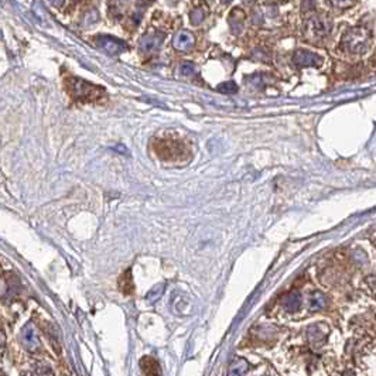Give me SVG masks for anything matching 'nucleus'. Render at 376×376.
I'll list each match as a JSON object with an SVG mask.
<instances>
[{"label": "nucleus", "mask_w": 376, "mask_h": 376, "mask_svg": "<svg viewBox=\"0 0 376 376\" xmlns=\"http://www.w3.org/2000/svg\"><path fill=\"white\" fill-rule=\"evenodd\" d=\"M371 41V32L364 26H355L344 33L341 38V50L348 55H361L369 48Z\"/></svg>", "instance_id": "1"}, {"label": "nucleus", "mask_w": 376, "mask_h": 376, "mask_svg": "<svg viewBox=\"0 0 376 376\" xmlns=\"http://www.w3.org/2000/svg\"><path fill=\"white\" fill-rule=\"evenodd\" d=\"M333 30V21L327 16H314L304 24V37L311 44H321Z\"/></svg>", "instance_id": "2"}, {"label": "nucleus", "mask_w": 376, "mask_h": 376, "mask_svg": "<svg viewBox=\"0 0 376 376\" xmlns=\"http://www.w3.org/2000/svg\"><path fill=\"white\" fill-rule=\"evenodd\" d=\"M70 91L76 99L84 101H95L99 99L101 95L104 94V89L92 84H88L84 79L79 78H71L70 79Z\"/></svg>", "instance_id": "3"}, {"label": "nucleus", "mask_w": 376, "mask_h": 376, "mask_svg": "<svg viewBox=\"0 0 376 376\" xmlns=\"http://www.w3.org/2000/svg\"><path fill=\"white\" fill-rule=\"evenodd\" d=\"M163 40H164V36L161 33H149L146 36H143L140 42H139L140 52L142 54H153V52H156L160 48Z\"/></svg>", "instance_id": "4"}, {"label": "nucleus", "mask_w": 376, "mask_h": 376, "mask_svg": "<svg viewBox=\"0 0 376 376\" xmlns=\"http://www.w3.org/2000/svg\"><path fill=\"white\" fill-rule=\"evenodd\" d=\"M293 63H294V65L300 67V68L320 67L321 58L317 54L308 51V50H297V51L294 52V55H293Z\"/></svg>", "instance_id": "5"}, {"label": "nucleus", "mask_w": 376, "mask_h": 376, "mask_svg": "<svg viewBox=\"0 0 376 376\" xmlns=\"http://www.w3.org/2000/svg\"><path fill=\"white\" fill-rule=\"evenodd\" d=\"M95 41L98 44V47H101L104 51L111 54V55H117L125 50V44L111 36H99V37H96Z\"/></svg>", "instance_id": "6"}, {"label": "nucleus", "mask_w": 376, "mask_h": 376, "mask_svg": "<svg viewBox=\"0 0 376 376\" xmlns=\"http://www.w3.org/2000/svg\"><path fill=\"white\" fill-rule=\"evenodd\" d=\"M21 342L24 345V348H27L29 351L32 352H36L41 348V342H40V338L37 335V331L34 328V325L27 324L23 331H21Z\"/></svg>", "instance_id": "7"}, {"label": "nucleus", "mask_w": 376, "mask_h": 376, "mask_svg": "<svg viewBox=\"0 0 376 376\" xmlns=\"http://www.w3.org/2000/svg\"><path fill=\"white\" fill-rule=\"evenodd\" d=\"M157 150H158V154L161 156V158H177L184 151V146L177 142L166 140L158 145Z\"/></svg>", "instance_id": "8"}, {"label": "nucleus", "mask_w": 376, "mask_h": 376, "mask_svg": "<svg viewBox=\"0 0 376 376\" xmlns=\"http://www.w3.org/2000/svg\"><path fill=\"white\" fill-rule=\"evenodd\" d=\"M328 335V328L324 324H315L308 327L307 330V339L310 341V344L320 346L325 341Z\"/></svg>", "instance_id": "9"}, {"label": "nucleus", "mask_w": 376, "mask_h": 376, "mask_svg": "<svg viewBox=\"0 0 376 376\" xmlns=\"http://www.w3.org/2000/svg\"><path fill=\"white\" fill-rule=\"evenodd\" d=\"M194 42H195L194 36L189 32H186V30L176 33L174 37H173V47L178 51H188L194 45Z\"/></svg>", "instance_id": "10"}, {"label": "nucleus", "mask_w": 376, "mask_h": 376, "mask_svg": "<svg viewBox=\"0 0 376 376\" xmlns=\"http://www.w3.org/2000/svg\"><path fill=\"white\" fill-rule=\"evenodd\" d=\"M245 13L242 9H233L229 14V29L233 34H240L245 24Z\"/></svg>", "instance_id": "11"}, {"label": "nucleus", "mask_w": 376, "mask_h": 376, "mask_svg": "<svg viewBox=\"0 0 376 376\" xmlns=\"http://www.w3.org/2000/svg\"><path fill=\"white\" fill-rule=\"evenodd\" d=\"M140 366L145 376H161V369L160 365L154 358L151 356H145L140 361Z\"/></svg>", "instance_id": "12"}, {"label": "nucleus", "mask_w": 376, "mask_h": 376, "mask_svg": "<svg viewBox=\"0 0 376 376\" xmlns=\"http://www.w3.org/2000/svg\"><path fill=\"white\" fill-rule=\"evenodd\" d=\"M283 307L286 311L289 313H294L300 308L301 305V294L299 292L289 293L284 299H283Z\"/></svg>", "instance_id": "13"}, {"label": "nucleus", "mask_w": 376, "mask_h": 376, "mask_svg": "<svg viewBox=\"0 0 376 376\" xmlns=\"http://www.w3.org/2000/svg\"><path fill=\"white\" fill-rule=\"evenodd\" d=\"M327 305V297L323 293L314 292L308 297V308L310 311H320Z\"/></svg>", "instance_id": "14"}, {"label": "nucleus", "mask_w": 376, "mask_h": 376, "mask_svg": "<svg viewBox=\"0 0 376 376\" xmlns=\"http://www.w3.org/2000/svg\"><path fill=\"white\" fill-rule=\"evenodd\" d=\"M249 369V364L245 359H236L232 365L229 366L228 376H242Z\"/></svg>", "instance_id": "15"}, {"label": "nucleus", "mask_w": 376, "mask_h": 376, "mask_svg": "<svg viewBox=\"0 0 376 376\" xmlns=\"http://www.w3.org/2000/svg\"><path fill=\"white\" fill-rule=\"evenodd\" d=\"M163 293H164V284H163V283H160V284L154 286L150 292L147 293L146 300L149 301V303H156L157 300L163 296Z\"/></svg>", "instance_id": "16"}, {"label": "nucleus", "mask_w": 376, "mask_h": 376, "mask_svg": "<svg viewBox=\"0 0 376 376\" xmlns=\"http://www.w3.org/2000/svg\"><path fill=\"white\" fill-rule=\"evenodd\" d=\"M120 290L125 293V294H132V292H133V283H132L130 272H126L125 276H122V279H120Z\"/></svg>", "instance_id": "17"}, {"label": "nucleus", "mask_w": 376, "mask_h": 376, "mask_svg": "<svg viewBox=\"0 0 376 376\" xmlns=\"http://www.w3.org/2000/svg\"><path fill=\"white\" fill-rule=\"evenodd\" d=\"M205 19V10L202 9V7H195L194 10H191L189 13V20L192 24H199V23H202Z\"/></svg>", "instance_id": "18"}, {"label": "nucleus", "mask_w": 376, "mask_h": 376, "mask_svg": "<svg viewBox=\"0 0 376 376\" xmlns=\"http://www.w3.org/2000/svg\"><path fill=\"white\" fill-rule=\"evenodd\" d=\"M266 75H263V74H256V75H253V76H251L249 79H248V82H249V85H252L253 88H263L264 85L267 84V79L264 78Z\"/></svg>", "instance_id": "19"}, {"label": "nucleus", "mask_w": 376, "mask_h": 376, "mask_svg": "<svg viewBox=\"0 0 376 376\" xmlns=\"http://www.w3.org/2000/svg\"><path fill=\"white\" fill-rule=\"evenodd\" d=\"M218 91L220 92H224V94H235L236 91H238V86L235 82H232V81H226V82H224V84L218 85Z\"/></svg>", "instance_id": "20"}, {"label": "nucleus", "mask_w": 376, "mask_h": 376, "mask_svg": "<svg viewBox=\"0 0 376 376\" xmlns=\"http://www.w3.org/2000/svg\"><path fill=\"white\" fill-rule=\"evenodd\" d=\"M30 376H52V372L47 365H36Z\"/></svg>", "instance_id": "21"}, {"label": "nucleus", "mask_w": 376, "mask_h": 376, "mask_svg": "<svg viewBox=\"0 0 376 376\" xmlns=\"http://www.w3.org/2000/svg\"><path fill=\"white\" fill-rule=\"evenodd\" d=\"M365 284L368 292L372 296H376V274H369L365 279Z\"/></svg>", "instance_id": "22"}, {"label": "nucleus", "mask_w": 376, "mask_h": 376, "mask_svg": "<svg viewBox=\"0 0 376 376\" xmlns=\"http://www.w3.org/2000/svg\"><path fill=\"white\" fill-rule=\"evenodd\" d=\"M180 73L183 74L184 76H192V75L195 74V67H194V64H191V63L181 64V67H180Z\"/></svg>", "instance_id": "23"}, {"label": "nucleus", "mask_w": 376, "mask_h": 376, "mask_svg": "<svg viewBox=\"0 0 376 376\" xmlns=\"http://www.w3.org/2000/svg\"><path fill=\"white\" fill-rule=\"evenodd\" d=\"M82 21H84L86 26H88V24H94L95 21H98V13H96V10H95V9H91V10L86 11Z\"/></svg>", "instance_id": "24"}, {"label": "nucleus", "mask_w": 376, "mask_h": 376, "mask_svg": "<svg viewBox=\"0 0 376 376\" xmlns=\"http://www.w3.org/2000/svg\"><path fill=\"white\" fill-rule=\"evenodd\" d=\"M331 4H333V6H338V7H341V9H344V7H351V6H354V1H333Z\"/></svg>", "instance_id": "25"}, {"label": "nucleus", "mask_w": 376, "mask_h": 376, "mask_svg": "<svg viewBox=\"0 0 376 376\" xmlns=\"http://www.w3.org/2000/svg\"><path fill=\"white\" fill-rule=\"evenodd\" d=\"M3 344H4V335H3V333L0 331V348L3 346Z\"/></svg>", "instance_id": "26"}, {"label": "nucleus", "mask_w": 376, "mask_h": 376, "mask_svg": "<svg viewBox=\"0 0 376 376\" xmlns=\"http://www.w3.org/2000/svg\"><path fill=\"white\" fill-rule=\"evenodd\" d=\"M344 376H355V375H354V372H351V371H348V372H346V374H345Z\"/></svg>", "instance_id": "27"}]
</instances>
